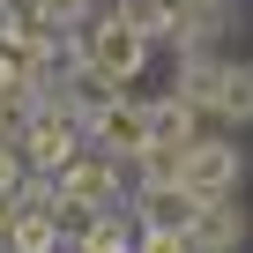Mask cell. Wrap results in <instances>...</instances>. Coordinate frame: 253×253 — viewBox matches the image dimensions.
Returning a JSON list of instances; mask_svg holds the SVG:
<instances>
[{
    "label": "cell",
    "mask_w": 253,
    "mask_h": 253,
    "mask_svg": "<svg viewBox=\"0 0 253 253\" xmlns=\"http://www.w3.org/2000/svg\"><path fill=\"white\" fill-rule=\"evenodd\" d=\"M52 194H60V223L67 231H82L97 209H112L119 201V157H75V164H60L52 171Z\"/></svg>",
    "instance_id": "6da1fadb"
},
{
    "label": "cell",
    "mask_w": 253,
    "mask_h": 253,
    "mask_svg": "<svg viewBox=\"0 0 253 253\" xmlns=\"http://www.w3.org/2000/svg\"><path fill=\"white\" fill-rule=\"evenodd\" d=\"M82 60L126 89V82L142 75V60H149V38L126 23V15H89V23H82Z\"/></svg>",
    "instance_id": "7a4b0ae2"
},
{
    "label": "cell",
    "mask_w": 253,
    "mask_h": 253,
    "mask_svg": "<svg viewBox=\"0 0 253 253\" xmlns=\"http://www.w3.org/2000/svg\"><path fill=\"white\" fill-rule=\"evenodd\" d=\"M82 142H89V134H82V119H75L67 104H52V97H45V104H38V119L23 126V157H30V171H38V179H52L60 164H75V157H82Z\"/></svg>",
    "instance_id": "3957f363"
},
{
    "label": "cell",
    "mask_w": 253,
    "mask_h": 253,
    "mask_svg": "<svg viewBox=\"0 0 253 253\" xmlns=\"http://www.w3.org/2000/svg\"><path fill=\"white\" fill-rule=\"evenodd\" d=\"M82 134H89L104 157H119V164H126V157H142V149H149V104L119 89V97H104V104L82 119Z\"/></svg>",
    "instance_id": "277c9868"
},
{
    "label": "cell",
    "mask_w": 253,
    "mask_h": 253,
    "mask_svg": "<svg viewBox=\"0 0 253 253\" xmlns=\"http://www.w3.org/2000/svg\"><path fill=\"white\" fill-rule=\"evenodd\" d=\"M238 179H246V157H238V142H223V134H201V142L179 157V186H194L201 201H209V194H238Z\"/></svg>",
    "instance_id": "5b68a950"
},
{
    "label": "cell",
    "mask_w": 253,
    "mask_h": 253,
    "mask_svg": "<svg viewBox=\"0 0 253 253\" xmlns=\"http://www.w3.org/2000/svg\"><path fill=\"white\" fill-rule=\"evenodd\" d=\"M186 238H194V253H238V238H246V201H238V194H209V201L194 209Z\"/></svg>",
    "instance_id": "8992f818"
},
{
    "label": "cell",
    "mask_w": 253,
    "mask_h": 253,
    "mask_svg": "<svg viewBox=\"0 0 253 253\" xmlns=\"http://www.w3.org/2000/svg\"><path fill=\"white\" fill-rule=\"evenodd\" d=\"M126 201H134V223H142V231H186L194 209H201V194L179 186V179H171V186H134Z\"/></svg>",
    "instance_id": "52a82bcc"
},
{
    "label": "cell",
    "mask_w": 253,
    "mask_h": 253,
    "mask_svg": "<svg viewBox=\"0 0 253 253\" xmlns=\"http://www.w3.org/2000/svg\"><path fill=\"white\" fill-rule=\"evenodd\" d=\"M201 126H209L201 104H186L179 89L149 104V142H164V149H194V142H201Z\"/></svg>",
    "instance_id": "ba28073f"
},
{
    "label": "cell",
    "mask_w": 253,
    "mask_h": 253,
    "mask_svg": "<svg viewBox=\"0 0 253 253\" xmlns=\"http://www.w3.org/2000/svg\"><path fill=\"white\" fill-rule=\"evenodd\" d=\"M253 119V60H223V89H216V126H246Z\"/></svg>",
    "instance_id": "9c48e42d"
},
{
    "label": "cell",
    "mask_w": 253,
    "mask_h": 253,
    "mask_svg": "<svg viewBox=\"0 0 253 253\" xmlns=\"http://www.w3.org/2000/svg\"><path fill=\"white\" fill-rule=\"evenodd\" d=\"M38 104H45V89H38V82H23V89H0V142H23V126L38 119Z\"/></svg>",
    "instance_id": "30bf717a"
},
{
    "label": "cell",
    "mask_w": 253,
    "mask_h": 253,
    "mask_svg": "<svg viewBox=\"0 0 253 253\" xmlns=\"http://www.w3.org/2000/svg\"><path fill=\"white\" fill-rule=\"evenodd\" d=\"M179 157H186V149H164V142H149L142 157H126V164H134V179H142V186H171V179H179Z\"/></svg>",
    "instance_id": "8fae6325"
},
{
    "label": "cell",
    "mask_w": 253,
    "mask_h": 253,
    "mask_svg": "<svg viewBox=\"0 0 253 253\" xmlns=\"http://www.w3.org/2000/svg\"><path fill=\"white\" fill-rule=\"evenodd\" d=\"M30 186V157H23V142H0V194H23Z\"/></svg>",
    "instance_id": "7c38bea8"
},
{
    "label": "cell",
    "mask_w": 253,
    "mask_h": 253,
    "mask_svg": "<svg viewBox=\"0 0 253 253\" xmlns=\"http://www.w3.org/2000/svg\"><path fill=\"white\" fill-rule=\"evenodd\" d=\"M38 15L60 23V30H82V23H89V0H38Z\"/></svg>",
    "instance_id": "4fadbf2b"
},
{
    "label": "cell",
    "mask_w": 253,
    "mask_h": 253,
    "mask_svg": "<svg viewBox=\"0 0 253 253\" xmlns=\"http://www.w3.org/2000/svg\"><path fill=\"white\" fill-rule=\"evenodd\" d=\"M134 253H194V238H186V231H142Z\"/></svg>",
    "instance_id": "5bb4252c"
}]
</instances>
